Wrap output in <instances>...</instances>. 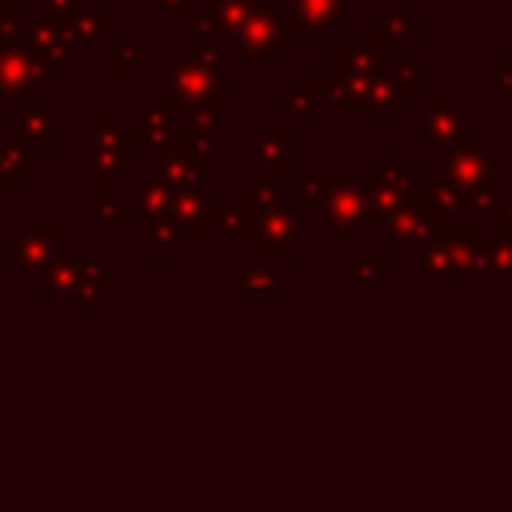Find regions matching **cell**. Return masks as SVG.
<instances>
[]
</instances>
